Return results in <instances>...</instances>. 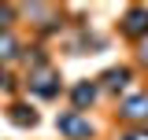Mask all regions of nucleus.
<instances>
[{"label":"nucleus","instance_id":"obj_1","mask_svg":"<svg viewBox=\"0 0 148 140\" xmlns=\"http://www.w3.org/2000/svg\"><path fill=\"white\" fill-rule=\"evenodd\" d=\"M122 30H126V33H133V37L148 33V11H130L126 22H122Z\"/></svg>","mask_w":148,"mask_h":140},{"label":"nucleus","instance_id":"obj_2","mask_svg":"<svg viewBox=\"0 0 148 140\" xmlns=\"http://www.w3.org/2000/svg\"><path fill=\"white\" fill-rule=\"evenodd\" d=\"M59 129L71 133V137H89V133H92L89 122H82V118H74V114H63V118H59Z\"/></svg>","mask_w":148,"mask_h":140},{"label":"nucleus","instance_id":"obj_3","mask_svg":"<svg viewBox=\"0 0 148 140\" xmlns=\"http://www.w3.org/2000/svg\"><path fill=\"white\" fill-rule=\"evenodd\" d=\"M122 114L126 118H148V96H137V100H130L122 107Z\"/></svg>","mask_w":148,"mask_h":140},{"label":"nucleus","instance_id":"obj_4","mask_svg":"<svg viewBox=\"0 0 148 140\" xmlns=\"http://www.w3.org/2000/svg\"><path fill=\"white\" fill-rule=\"evenodd\" d=\"M104 81H108L111 88H122V85L130 81V70H126V67H119V70H108V74H104Z\"/></svg>","mask_w":148,"mask_h":140},{"label":"nucleus","instance_id":"obj_5","mask_svg":"<svg viewBox=\"0 0 148 140\" xmlns=\"http://www.w3.org/2000/svg\"><path fill=\"white\" fill-rule=\"evenodd\" d=\"M92 96H96V88H92V85H78V88H74V103H78V107L92 103Z\"/></svg>","mask_w":148,"mask_h":140},{"label":"nucleus","instance_id":"obj_6","mask_svg":"<svg viewBox=\"0 0 148 140\" xmlns=\"http://www.w3.org/2000/svg\"><path fill=\"white\" fill-rule=\"evenodd\" d=\"M11 118H15L18 125H34V122H37V114H34V111H26V107H11Z\"/></svg>","mask_w":148,"mask_h":140},{"label":"nucleus","instance_id":"obj_7","mask_svg":"<svg viewBox=\"0 0 148 140\" xmlns=\"http://www.w3.org/2000/svg\"><path fill=\"white\" fill-rule=\"evenodd\" d=\"M122 140H148V133H130V137H122Z\"/></svg>","mask_w":148,"mask_h":140}]
</instances>
